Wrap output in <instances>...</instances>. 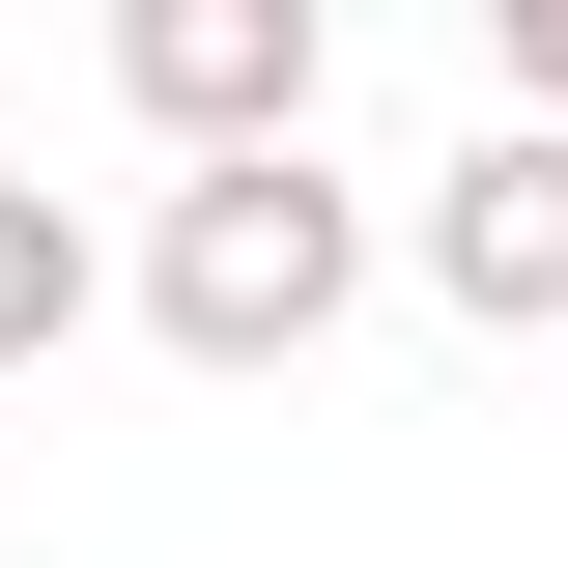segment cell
I'll return each mask as SVG.
<instances>
[{
    "label": "cell",
    "instance_id": "1",
    "mask_svg": "<svg viewBox=\"0 0 568 568\" xmlns=\"http://www.w3.org/2000/svg\"><path fill=\"white\" fill-rule=\"evenodd\" d=\"M369 256H398V227L342 200V171H313V142H171V200H142V342L171 369H313L369 313Z\"/></svg>",
    "mask_w": 568,
    "mask_h": 568
},
{
    "label": "cell",
    "instance_id": "4",
    "mask_svg": "<svg viewBox=\"0 0 568 568\" xmlns=\"http://www.w3.org/2000/svg\"><path fill=\"white\" fill-rule=\"evenodd\" d=\"M85 313H114V256H85V200H58V171H0V369H58Z\"/></svg>",
    "mask_w": 568,
    "mask_h": 568
},
{
    "label": "cell",
    "instance_id": "3",
    "mask_svg": "<svg viewBox=\"0 0 568 568\" xmlns=\"http://www.w3.org/2000/svg\"><path fill=\"white\" fill-rule=\"evenodd\" d=\"M398 256H426V313H484V342H568V114H484V142L398 200Z\"/></svg>",
    "mask_w": 568,
    "mask_h": 568
},
{
    "label": "cell",
    "instance_id": "5",
    "mask_svg": "<svg viewBox=\"0 0 568 568\" xmlns=\"http://www.w3.org/2000/svg\"><path fill=\"white\" fill-rule=\"evenodd\" d=\"M484 58H511V114H568V0H484Z\"/></svg>",
    "mask_w": 568,
    "mask_h": 568
},
{
    "label": "cell",
    "instance_id": "2",
    "mask_svg": "<svg viewBox=\"0 0 568 568\" xmlns=\"http://www.w3.org/2000/svg\"><path fill=\"white\" fill-rule=\"evenodd\" d=\"M342 0H114V114L142 142H313Z\"/></svg>",
    "mask_w": 568,
    "mask_h": 568
}]
</instances>
